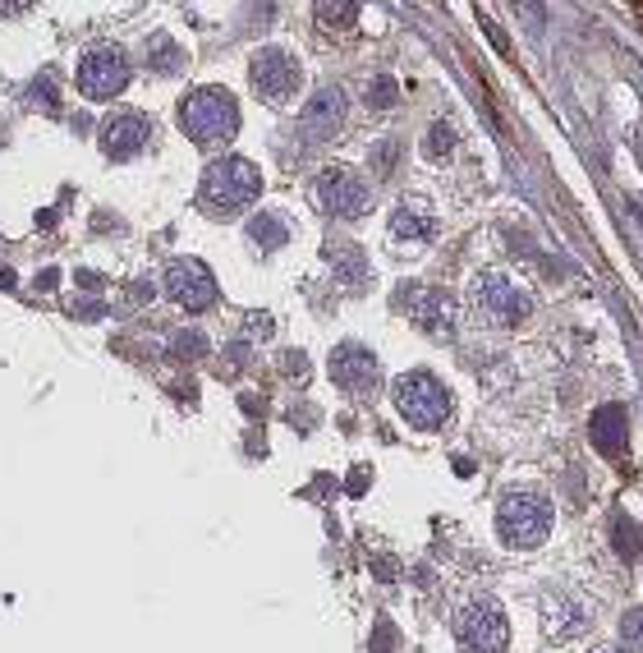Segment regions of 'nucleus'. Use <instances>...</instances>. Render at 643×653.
Instances as JSON below:
<instances>
[{"mask_svg":"<svg viewBox=\"0 0 643 653\" xmlns=\"http://www.w3.org/2000/svg\"><path fill=\"white\" fill-rule=\"evenodd\" d=\"M345 120H350V97H345L340 88H317L313 97H308L304 115H299V134H304L308 148H317V143L340 138Z\"/></svg>","mask_w":643,"mask_h":653,"instance_id":"9d476101","label":"nucleus"},{"mask_svg":"<svg viewBox=\"0 0 643 653\" xmlns=\"http://www.w3.org/2000/svg\"><path fill=\"white\" fill-rule=\"evenodd\" d=\"M249 83L262 102H285V97L299 92L304 69H299L294 51H285V46H262V51H253V60H249Z\"/></svg>","mask_w":643,"mask_h":653,"instance_id":"1a4fd4ad","label":"nucleus"},{"mask_svg":"<svg viewBox=\"0 0 643 653\" xmlns=\"http://www.w3.org/2000/svg\"><path fill=\"white\" fill-rule=\"evenodd\" d=\"M455 640H460L464 653H506L510 621L497 598H469L455 612Z\"/></svg>","mask_w":643,"mask_h":653,"instance_id":"20e7f679","label":"nucleus"},{"mask_svg":"<svg viewBox=\"0 0 643 653\" xmlns=\"http://www.w3.org/2000/svg\"><path fill=\"white\" fill-rule=\"evenodd\" d=\"M180 65H184V51L170 42V37H152V42H147V69H152V74H175Z\"/></svg>","mask_w":643,"mask_h":653,"instance_id":"412c9836","label":"nucleus"},{"mask_svg":"<svg viewBox=\"0 0 643 653\" xmlns=\"http://www.w3.org/2000/svg\"><path fill=\"white\" fill-rule=\"evenodd\" d=\"M313 198H317V212L331 221H359L373 203V189L350 171V166H331V171L317 175L313 184Z\"/></svg>","mask_w":643,"mask_h":653,"instance_id":"0eeeda50","label":"nucleus"},{"mask_svg":"<svg viewBox=\"0 0 643 653\" xmlns=\"http://www.w3.org/2000/svg\"><path fill=\"white\" fill-rule=\"evenodd\" d=\"M409 318L418 322V332H428V336H455L460 332V299L446 286H428L414 295Z\"/></svg>","mask_w":643,"mask_h":653,"instance_id":"f8f14e48","label":"nucleus"},{"mask_svg":"<svg viewBox=\"0 0 643 653\" xmlns=\"http://www.w3.org/2000/svg\"><path fill=\"white\" fill-rule=\"evenodd\" d=\"M170 355L175 359H203L207 355V336L193 332V327H184V332L170 336Z\"/></svg>","mask_w":643,"mask_h":653,"instance_id":"5701e85b","label":"nucleus"},{"mask_svg":"<svg viewBox=\"0 0 643 653\" xmlns=\"http://www.w3.org/2000/svg\"><path fill=\"white\" fill-rule=\"evenodd\" d=\"M469 304H474V313L483 322H492V327H519V322L533 313V299L529 290H519L510 276L501 272H483L474 281V290H469Z\"/></svg>","mask_w":643,"mask_h":653,"instance_id":"423d86ee","label":"nucleus"},{"mask_svg":"<svg viewBox=\"0 0 643 653\" xmlns=\"http://www.w3.org/2000/svg\"><path fill=\"white\" fill-rule=\"evenodd\" d=\"M262 194V171L253 166L249 157H226V161H212L203 175V189H198V203H203L207 217H235L253 198Z\"/></svg>","mask_w":643,"mask_h":653,"instance_id":"f257e3e1","label":"nucleus"},{"mask_svg":"<svg viewBox=\"0 0 643 653\" xmlns=\"http://www.w3.org/2000/svg\"><path fill=\"white\" fill-rule=\"evenodd\" d=\"M400 157H405L400 138H382V143L373 148V171H377V175H391L395 166H400Z\"/></svg>","mask_w":643,"mask_h":653,"instance_id":"393cba45","label":"nucleus"},{"mask_svg":"<svg viewBox=\"0 0 643 653\" xmlns=\"http://www.w3.org/2000/svg\"><path fill=\"white\" fill-rule=\"evenodd\" d=\"M611 543L621 548L625 562H634V557L643 552V534H639V525H634L625 511H616V516H611Z\"/></svg>","mask_w":643,"mask_h":653,"instance_id":"aec40b11","label":"nucleus"},{"mask_svg":"<svg viewBox=\"0 0 643 653\" xmlns=\"http://www.w3.org/2000/svg\"><path fill=\"white\" fill-rule=\"evenodd\" d=\"M363 97H368V106H373V111H386V106H395L400 88H395L391 74H377V79L368 83V92H363Z\"/></svg>","mask_w":643,"mask_h":653,"instance_id":"b1692460","label":"nucleus"},{"mask_svg":"<svg viewBox=\"0 0 643 653\" xmlns=\"http://www.w3.org/2000/svg\"><path fill=\"white\" fill-rule=\"evenodd\" d=\"M588 437H593V447L602 456H621L625 442H630V414H625V405H602L593 414V424H588Z\"/></svg>","mask_w":643,"mask_h":653,"instance_id":"dca6fc26","label":"nucleus"},{"mask_svg":"<svg viewBox=\"0 0 643 653\" xmlns=\"http://www.w3.org/2000/svg\"><path fill=\"white\" fill-rule=\"evenodd\" d=\"M368 483H373V470H368V465H359V470H350V479H345V493L359 497V493H368Z\"/></svg>","mask_w":643,"mask_h":653,"instance_id":"cd10ccee","label":"nucleus"},{"mask_svg":"<svg viewBox=\"0 0 643 653\" xmlns=\"http://www.w3.org/2000/svg\"><path fill=\"white\" fill-rule=\"evenodd\" d=\"M395 410L414 428H441L451 419V391L432 373H405L395 378Z\"/></svg>","mask_w":643,"mask_h":653,"instance_id":"39448f33","label":"nucleus"},{"mask_svg":"<svg viewBox=\"0 0 643 653\" xmlns=\"http://www.w3.org/2000/svg\"><path fill=\"white\" fill-rule=\"evenodd\" d=\"M373 571H377V580H395V575H400V562H391V557H377Z\"/></svg>","mask_w":643,"mask_h":653,"instance_id":"c756f323","label":"nucleus"},{"mask_svg":"<svg viewBox=\"0 0 643 653\" xmlns=\"http://www.w3.org/2000/svg\"><path fill=\"white\" fill-rule=\"evenodd\" d=\"M166 295L180 304V309L189 313H203L216 304V276L207 263H198V258H175V263L166 267Z\"/></svg>","mask_w":643,"mask_h":653,"instance_id":"9b49d317","label":"nucleus"},{"mask_svg":"<svg viewBox=\"0 0 643 653\" xmlns=\"http://www.w3.org/2000/svg\"><path fill=\"white\" fill-rule=\"evenodd\" d=\"M552 520H556L552 497L533 493V488H515V493H506L497 502V534H501V543L515 552H529V548H538V543H547Z\"/></svg>","mask_w":643,"mask_h":653,"instance_id":"f03ea898","label":"nucleus"},{"mask_svg":"<svg viewBox=\"0 0 643 653\" xmlns=\"http://www.w3.org/2000/svg\"><path fill=\"white\" fill-rule=\"evenodd\" d=\"M400 649V631H395L391 621H377V631H373V653H395Z\"/></svg>","mask_w":643,"mask_h":653,"instance_id":"bb28decb","label":"nucleus"},{"mask_svg":"<svg viewBox=\"0 0 643 653\" xmlns=\"http://www.w3.org/2000/svg\"><path fill=\"white\" fill-rule=\"evenodd\" d=\"M331 267H336L340 286H363V281H368V258H363V249H354V244L331 249Z\"/></svg>","mask_w":643,"mask_h":653,"instance_id":"f3484780","label":"nucleus"},{"mask_svg":"<svg viewBox=\"0 0 643 653\" xmlns=\"http://www.w3.org/2000/svg\"><path fill=\"white\" fill-rule=\"evenodd\" d=\"M317 23H327V28H336V33H345V28H354L359 23V5H336V0H327V5H317Z\"/></svg>","mask_w":643,"mask_h":653,"instance_id":"4be33fe9","label":"nucleus"},{"mask_svg":"<svg viewBox=\"0 0 643 653\" xmlns=\"http://www.w3.org/2000/svg\"><path fill=\"white\" fill-rule=\"evenodd\" d=\"M386 235H391V249H405V253H414V249H423V244L437 235V217H432V207L428 203H400L391 212V221H386Z\"/></svg>","mask_w":643,"mask_h":653,"instance_id":"ddd939ff","label":"nucleus"},{"mask_svg":"<svg viewBox=\"0 0 643 653\" xmlns=\"http://www.w3.org/2000/svg\"><path fill=\"white\" fill-rule=\"evenodd\" d=\"M621 640L625 649H643V608H630L621 617Z\"/></svg>","mask_w":643,"mask_h":653,"instance_id":"a878e982","label":"nucleus"},{"mask_svg":"<svg viewBox=\"0 0 643 653\" xmlns=\"http://www.w3.org/2000/svg\"><path fill=\"white\" fill-rule=\"evenodd\" d=\"M249 240L262 244V249H281V244H290V226H285V217H276V212H258V217L249 221Z\"/></svg>","mask_w":643,"mask_h":653,"instance_id":"a211bd4d","label":"nucleus"},{"mask_svg":"<svg viewBox=\"0 0 643 653\" xmlns=\"http://www.w3.org/2000/svg\"><path fill=\"white\" fill-rule=\"evenodd\" d=\"M28 97H33V106H46V111H51V106H56V97H51V79H37V83H33V92H28Z\"/></svg>","mask_w":643,"mask_h":653,"instance_id":"c85d7f7f","label":"nucleus"},{"mask_svg":"<svg viewBox=\"0 0 643 653\" xmlns=\"http://www.w3.org/2000/svg\"><path fill=\"white\" fill-rule=\"evenodd\" d=\"M593 653H634V649H593Z\"/></svg>","mask_w":643,"mask_h":653,"instance_id":"7c9ffc66","label":"nucleus"},{"mask_svg":"<svg viewBox=\"0 0 643 653\" xmlns=\"http://www.w3.org/2000/svg\"><path fill=\"white\" fill-rule=\"evenodd\" d=\"M331 378H336V387H345V391H373L377 378H382V368H377L373 350H363V345H340L336 355H331Z\"/></svg>","mask_w":643,"mask_h":653,"instance_id":"4468645a","label":"nucleus"},{"mask_svg":"<svg viewBox=\"0 0 643 653\" xmlns=\"http://www.w3.org/2000/svg\"><path fill=\"white\" fill-rule=\"evenodd\" d=\"M134 79V65L125 60L120 46H92L88 56L79 60V92L92 97V102H111L129 88Z\"/></svg>","mask_w":643,"mask_h":653,"instance_id":"6e6552de","label":"nucleus"},{"mask_svg":"<svg viewBox=\"0 0 643 653\" xmlns=\"http://www.w3.org/2000/svg\"><path fill=\"white\" fill-rule=\"evenodd\" d=\"M455 143H460L455 125H451V120H437V125H428V134H423V157H428V161H446L455 152Z\"/></svg>","mask_w":643,"mask_h":653,"instance_id":"6ab92c4d","label":"nucleus"},{"mask_svg":"<svg viewBox=\"0 0 643 653\" xmlns=\"http://www.w3.org/2000/svg\"><path fill=\"white\" fill-rule=\"evenodd\" d=\"M180 120L193 143H230L239 134V106L226 88H193Z\"/></svg>","mask_w":643,"mask_h":653,"instance_id":"7ed1b4c3","label":"nucleus"},{"mask_svg":"<svg viewBox=\"0 0 643 653\" xmlns=\"http://www.w3.org/2000/svg\"><path fill=\"white\" fill-rule=\"evenodd\" d=\"M147 134H152L147 115L125 111V115H115V120H106L102 125V152L106 157H115V161H125V157H134V152L147 148Z\"/></svg>","mask_w":643,"mask_h":653,"instance_id":"2eb2a0df","label":"nucleus"}]
</instances>
